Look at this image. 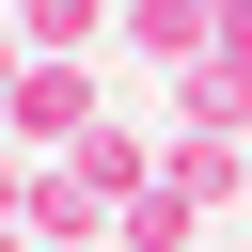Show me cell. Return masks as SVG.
<instances>
[{
  "mask_svg": "<svg viewBox=\"0 0 252 252\" xmlns=\"http://www.w3.org/2000/svg\"><path fill=\"white\" fill-rule=\"evenodd\" d=\"M110 110H94V63H16V110H0V142H32V158H63V142H94Z\"/></svg>",
  "mask_w": 252,
  "mask_h": 252,
  "instance_id": "cell-1",
  "label": "cell"
},
{
  "mask_svg": "<svg viewBox=\"0 0 252 252\" xmlns=\"http://www.w3.org/2000/svg\"><path fill=\"white\" fill-rule=\"evenodd\" d=\"M0 220L32 236V142H0Z\"/></svg>",
  "mask_w": 252,
  "mask_h": 252,
  "instance_id": "cell-4",
  "label": "cell"
},
{
  "mask_svg": "<svg viewBox=\"0 0 252 252\" xmlns=\"http://www.w3.org/2000/svg\"><path fill=\"white\" fill-rule=\"evenodd\" d=\"M110 32H126V0H16V47L32 63H94Z\"/></svg>",
  "mask_w": 252,
  "mask_h": 252,
  "instance_id": "cell-2",
  "label": "cell"
},
{
  "mask_svg": "<svg viewBox=\"0 0 252 252\" xmlns=\"http://www.w3.org/2000/svg\"><path fill=\"white\" fill-rule=\"evenodd\" d=\"M0 252H32V236H16V220H0Z\"/></svg>",
  "mask_w": 252,
  "mask_h": 252,
  "instance_id": "cell-6",
  "label": "cell"
},
{
  "mask_svg": "<svg viewBox=\"0 0 252 252\" xmlns=\"http://www.w3.org/2000/svg\"><path fill=\"white\" fill-rule=\"evenodd\" d=\"M16 63H32V47H16V16H0V110H16Z\"/></svg>",
  "mask_w": 252,
  "mask_h": 252,
  "instance_id": "cell-5",
  "label": "cell"
},
{
  "mask_svg": "<svg viewBox=\"0 0 252 252\" xmlns=\"http://www.w3.org/2000/svg\"><path fill=\"white\" fill-rule=\"evenodd\" d=\"M0 16H16V0H0Z\"/></svg>",
  "mask_w": 252,
  "mask_h": 252,
  "instance_id": "cell-7",
  "label": "cell"
},
{
  "mask_svg": "<svg viewBox=\"0 0 252 252\" xmlns=\"http://www.w3.org/2000/svg\"><path fill=\"white\" fill-rule=\"evenodd\" d=\"M189 220H205V205H189V189H173V173H158V189H142V205H126V220H110V252H189Z\"/></svg>",
  "mask_w": 252,
  "mask_h": 252,
  "instance_id": "cell-3",
  "label": "cell"
}]
</instances>
